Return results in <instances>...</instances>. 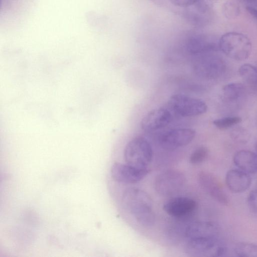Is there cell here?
<instances>
[{
  "label": "cell",
  "mask_w": 257,
  "mask_h": 257,
  "mask_svg": "<svg viewBox=\"0 0 257 257\" xmlns=\"http://www.w3.org/2000/svg\"><path fill=\"white\" fill-rule=\"evenodd\" d=\"M241 121V118L238 116H227L214 120L213 124L219 130H226Z\"/></svg>",
  "instance_id": "20"
},
{
  "label": "cell",
  "mask_w": 257,
  "mask_h": 257,
  "mask_svg": "<svg viewBox=\"0 0 257 257\" xmlns=\"http://www.w3.org/2000/svg\"><path fill=\"white\" fill-rule=\"evenodd\" d=\"M225 182L231 192L238 193L248 189L251 183V178L249 174L241 170L232 169L227 172Z\"/></svg>",
  "instance_id": "14"
},
{
  "label": "cell",
  "mask_w": 257,
  "mask_h": 257,
  "mask_svg": "<svg viewBox=\"0 0 257 257\" xmlns=\"http://www.w3.org/2000/svg\"><path fill=\"white\" fill-rule=\"evenodd\" d=\"M123 157L125 163L139 168H149L153 158V151L149 142L145 138L135 137L126 145Z\"/></svg>",
  "instance_id": "2"
},
{
  "label": "cell",
  "mask_w": 257,
  "mask_h": 257,
  "mask_svg": "<svg viewBox=\"0 0 257 257\" xmlns=\"http://www.w3.org/2000/svg\"><path fill=\"white\" fill-rule=\"evenodd\" d=\"M255 89H257V86H256V87Z\"/></svg>",
  "instance_id": "28"
},
{
  "label": "cell",
  "mask_w": 257,
  "mask_h": 257,
  "mask_svg": "<svg viewBox=\"0 0 257 257\" xmlns=\"http://www.w3.org/2000/svg\"><path fill=\"white\" fill-rule=\"evenodd\" d=\"M245 88L240 83L227 84L222 88L223 96L225 100L234 102L240 98L244 94Z\"/></svg>",
  "instance_id": "17"
},
{
  "label": "cell",
  "mask_w": 257,
  "mask_h": 257,
  "mask_svg": "<svg viewBox=\"0 0 257 257\" xmlns=\"http://www.w3.org/2000/svg\"><path fill=\"white\" fill-rule=\"evenodd\" d=\"M232 135L233 139L239 142L245 143L248 140V134L244 130L237 129Z\"/></svg>",
  "instance_id": "23"
},
{
  "label": "cell",
  "mask_w": 257,
  "mask_h": 257,
  "mask_svg": "<svg viewBox=\"0 0 257 257\" xmlns=\"http://www.w3.org/2000/svg\"><path fill=\"white\" fill-rule=\"evenodd\" d=\"M201 0H171L172 3L175 5L180 7H189Z\"/></svg>",
  "instance_id": "24"
},
{
  "label": "cell",
  "mask_w": 257,
  "mask_h": 257,
  "mask_svg": "<svg viewBox=\"0 0 257 257\" xmlns=\"http://www.w3.org/2000/svg\"><path fill=\"white\" fill-rule=\"evenodd\" d=\"M218 47L228 57L237 61L247 59L251 51V44L245 36L237 33H228L220 38Z\"/></svg>",
  "instance_id": "3"
},
{
  "label": "cell",
  "mask_w": 257,
  "mask_h": 257,
  "mask_svg": "<svg viewBox=\"0 0 257 257\" xmlns=\"http://www.w3.org/2000/svg\"><path fill=\"white\" fill-rule=\"evenodd\" d=\"M168 104L173 111L182 117L199 115L207 110V105L203 100L180 94L172 95Z\"/></svg>",
  "instance_id": "5"
},
{
  "label": "cell",
  "mask_w": 257,
  "mask_h": 257,
  "mask_svg": "<svg viewBox=\"0 0 257 257\" xmlns=\"http://www.w3.org/2000/svg\"><path fill=\"white\" fill-rule=\"evenodd\" d=\"M122 203L125 209L142 226H153L156 220L153 201L144 190L131 187L126 189L122 195Z\"/></svg>",
  "instance_id": "1"
},
{
  "label": "cell",
  "mask_w": 257,
  "mask_h": 257,
  "mask_svg": "<svg viewBox=\"0 0 257 257\" xmlns=\"http://www.w3.org/2000/svg\"><path fill=\"white\" fill-rule=\"evenodd\" d=\"M196 206V202L194 199L188 197L178 196L172 198L166 201L163 208L170 216L181 217L193 212Z\"/></svg>",
  "instance_id": "11"
},
{
  "label": "cell",
  "mask_w": 257,
  "mask_h": 257,
  "mask_svg": "<svg viewBox=\"0 0 257 257\" xmlns=\"http://www.w3.org/2000/svg\"><path fill=\"white\" fill-rule=\"evenodd\" d=\"M246 10L252 16L257 19V8L251 6H247L246 7Z\"/></svg>",
  "instance_id": "25"
},
{
  "label": "cell",
  "mask_w": 257,
  "mask_h": 257,
  "mask_svg": "<svg viewBox=\"0 0 257 257\" xmlns=\"http://www.w3.org/2000/svg\"><path fill=\"white\" fill-rule=\"evenodd\" d=\"M187 49L191 54H199L214 51L216 47L214 43L197 38L190 40Z\"/></svg>",
  "instance_id": "16"
},
{
  "label": "cell",
  "mask_w": 257,
  "mask_h": 257,
  "mask_svg": "<svg viewBox=\"0 0 257 257\" xmlns=\"http://www.w3.org/2000/svg\"><path fill=\"white\" fill-rule=\"evenodd\" d=\"M234 252L237 256L240 257H257V245L241 242L236 245Z\"/></svg>",
  "instance_id": "19"
},
{
  "label": "cell",
  "mask_w": 257,
  "mask_h": 257,
  "mask_svg": "<svg viewBox=\"0 0 257 257\" xmlns=\"http://www.w3.org/2000/svg\"><path fill=\"white\" fill-rule=\"evenodd\" d=\"M197 180L201 188L214 200L223 205L228 204V197L222 184L214 174L207 171H201L198 174Z\"/></svg>",
  "instance_id": "9"
},
{
  "label": "cell",
  "mask_w": 257,
  "mask_h": 257,
  "mask_svg": "<svg viewBox=\"0 0 257 257\" xmlns=\"http://www.w3.org/2000/svg\"><path fill=\"white\" fill-rule=\"evenodd\" d=\"M196 132L190 128L169 130L159 138L160 146L167 150H174L189 144L194 139Z\"/></svg>",
  "instance_id": "7"
},
{
  "label": "cell",
  "mask_w": 257,
  "mask_h": 257,
  "mask_svg": "<svg viewBox=\"0 0 257 257\" xmlns=\"http://www.w3.org/2000/svg\"><path fill=\"white\" fill-rule=\"evenodd\" d=\"M254 4H257V0H247Z\"/></svg>",
  "instance_id": "26"
},
{
  "label": "cell",
  "mask_w": 257,
  "mask_h": 257,
  "mask_svg": "<svg viewBox=\"0 0 257 257\" xmlns=\"http://www.w3.org/2000/svg\"><path fill=\"white\" fill-rule=\"evenodd\" d=\"M256 150H257V143H256Z\"/></svg>",
  "instance_id": "27"
},
{
  "label": "cell",
  "mask_w": 257,
  "mask_h": 257,
  "mask_svg": "<svg viewBox=\"0 0 257 257\" xmlns=\"http://www.w3.org/2000/svg\"><path fill=\"white\" fill-rule=\"evenodd\" d=\"M149 168L139 169L127 164L114 163L111 168V175L115 181L124 184H135L143 180L150 172Z\"/></svg>",
  "instance_id": "8"
},
{
  "label": "cell",
  "mask_w": 257,
  "mask_h": 257,
  "mask_svg": "<svg viewBox=\"0 0 257 257\" xmlns=\"http://www.w3.org/2000/svg\"><path fill=\"white\" fill-rule=\"evenodd\" d=\"M239 73L243 79L254 88L257 86V66L244 64L239 68Z\"/></svg>",
  "instance_id": "18"
},
{
  "label": "cell",
  "mask_w": 257,
  "mask_h": 257,
  "mask_svg": "<svg viewBox=\"0 0 257 257\" xmlns=\"http://www.w3.org/2000/svg\"><path fill=\"white\" fill-rule=\"evenodd\" d=\"M172 115L165 108H157L148 112L142 119L141 126L146 132H152L163 128L169 124Z\"/></svg>",
  "instance_id": "12"
},
{
  "label": "cell",
  "mask_w": 257,
  "mask_h": 257,
  "mask_svg": "<svg viewBox=\"0 0 257 257\" xmlns=\"http://www.w3.org/2000/svg\"><path fill=\"white\" fill-rule=\"evenodd\" d=\"M186 176L181 171L170 169L158 174L154 182L157 193L163 196H170L180 192L186 183Z\"/></svg>",
  "instance_id": "4"
},
{
  "label": "cell",
  "mask_w": 257,
  "mask_h": 257,
  "mask_svg": "<svg viewBox=\"0 0 257 257\" xmlns=\"http://www.w3.org/2000/svg\"><path fill=\"white\" fill-rule=\"evenodd\" d=\"M226 65L220 58L214 56L201 57L194 63L193 70L198 77L205 79H215L221 76Z\"/></svg>",
  "instance_id": "6"
},
{
  "label": "cell",
  "mask_w": 257,
  "mask_h": 257,
  "mask_svg": "<svg viewBox=\"0 0 257 257\" xmlns=\"http://www.w3.org/2000/svg\"><path fill=\"white\" fill-rule=\"evenodd\" d=\"M247 202L250 208L257 213V189L250 192L247 197Z\"/></svg>",
  "instance_id": "22"
},
{
  "label": "cell",
  "mask_w": 257,
  "mask_h": 257,
  "mask_svg": "<svg viewBox=\"0 0 257 257\" xmlns=\"http://www.w3.org/2000/svg\"><path fill=\"white\" fill-rule=\"evenodd\" d=\"M234 164L241 170L248 173H257V155L248 150H240L233 156Z\"/></svg>",
  "instance_id": "15"
},
{
  "label": "cell",
  "mask_w": 257,
  "mask_h": 257,
  "mask_svg": "<svg viewBox=\"0 0 257 257\" xmlns=\"http://www.w3.org/2000/svg\"><path fill=\"white\" fill-rule=\"evenodd\" d=\"M220 227L213 221H199L194 222L186 226L184 234L189 239L204 237H218Z\"/></svg>",
  "instance_id": "13"
},
{
  "label": "cell",
  "mask_w": 257,
  "mask_h": 257,
  "mask_svg": "<svg viewBox=\"0 0 257 257\" xmlns=\"http://www.w3.org/2000/svg\"><path fill=\"white\" fill-rule=\"evenodd\" d=\"M208 156V149L204 146L199 147L191 153L189 161L192 165L200 164L206 160Z\"/></svg>",
  "instance_id": "21"
},
{
  "label": "cell",
  "mask_w": 257,
  "mask_h": 257,
  "mask_svg": "<svg viewBox=\"0 0 257 257\" xmlns=\"http://www.w3.org/2000/svg\"><path fill=\"white\" fill-rule=\"evenodd\" d=\"M217 237L189 239L185 246L186 253L191 256H216L219 246Z\"/></svg>",
  "instance_id": "10"
}]
</instances>
